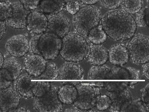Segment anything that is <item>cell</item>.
Listing matches in <instances>:
<instances>
[{
  "mask_svg": "<svg viewBox=\"0 0 149 112\" xmlns=\"http://www.w3.org/2000/svg\"><path fill=\"white\" fill-rule=\"evenodd\" d=\"M77 90V97L73 105L83 112L95 106L101 95L100 88L88 83H79L76 86Z\"/></svg>",
  "mask_w": 149,
  "mask_h": 112,
  "instance_id": "5b68a950",
  "label": "cell"
},
{
  "mask_svg": "<svg viewBox=\"0 0 149 112\" xmlns=\"http://www.w3.org/2000/svg\"><path fill=\"white\" fill-rule=\"evenodd\" d=\"M21 96L14 88L0 89V108L2 112H13L19 105Z\"/></svg>",
  "mask_w": 149,
  "mask_h": 112,
  "instance_id": "4fadbf2b",
  "label": "cell"
},
{
  "mask_svg": "<svg viewBox=\"0 0 149 112\" xmlns=\"http://www.w3.org/2000/svg\"><path fill=\"white\" fill-rule=\"evenodd\" d=\"M87 37L88 38L90 42L93 44L101 45L107 40V35L103 29L101 23L89 31Z\"/></svg>",
  "mask_w": 149,
  "mask_h": 112,
  "instance_id": "7402d4cb",
  "label": "cell"
},
{
  "mask_svg": "<svg viewBox=\"0 0 149 112\" xmlns=\"http://www.w3.org/2000/svg\"><path fill=\"white\" fill-rule=\"evenodd\" d=\"M112 104V101L108 96L101 95L96 104L95 107L99 111H105L109 109Z\"/></svg>",
  "mask_w": 149,
  "mask_h": 112,
  "instance_id": "1f68e13d",
  "label": "cell"
},
{
  "mask_svg": "<svg viewBox=\"0 0 149 112\" xmlns=\"http://www.w3.org/2000/svg\"><path fill=\"white\" fill-rule=\"evenodd\" d=\"M143 0H122L121 7L122 10L130 15L137 14L143 6Z\"/></svg>",
  "mask_w": 149,
  "mask_h": 112,
  "instance_id": "d4e9b609",
  "label": "cell"
},
{
  "mask_svg": "<svg viewBox=\"0 0 149 112\" xmlns=\"http://www.w3.org/2000/svg\"><path fill=\"white\" fill-rule=\"evenodd\" d=\"M5 46L12 56L20 58L25 56L29 51V40L24 35H15L6 41Z\"/></svg>",
  "mask_w": 149,
  "mask_h": 112,
  "instance_id": "ba28073f",
  "label": "cell"
},
{
  "mask_svg": "<svg viewBox=\"0 0 149 112\" xmlns=\"http://www.w3.org/2000/svg\"><path fill=\"white\" fill-rule=\"evenodd\" d=\"M60 87L51 85L50 90L44 95L36 97L33 102V108L39 112H61L63 104L58 97Z\"/></svg>",
  "mask_w": 149,
  "mask_h": 112,
  "instance_id": "52a82bcc",
  "label": "cell"
},
{
  "mask_svg": "<svg viewBox=\"0 0 149 112\" xmlns=\"http://www.w3.org/2000/svg\"><path fill=\"white\" fill-rule=\"evenodd\" d=\"M11 4L13 8L12 15L6 21V23L11 28L16 29L26 28L27 17L31 11L25 8L19 1L13 2Z\"/></svg>",
  "mask_w": 149,
  "mask_h": 112,
  "instance_id": "30bf717a",
  "label": "cell"
},
{
  "mask_svg": "<svg viewBox=\"0 0 149 112\" xmlns=\"http://www.w3.org/2000/svg\"><path fill=\"white\" fill-rule=\"evenodd\" d=\"M85 5H93L98 3L100 0H79Z\"/></svg>",
  "mask_w": 149,
  "mask_h": 112,
  "instance_id": "b9f144b4",
  "label": "cell"
},
{
  "mask_svg": "<svg viewBox=\"0 0 149 112\" xmlns=\"http://www.w3.org/2000/svg\"><path fill=\"white\" fill-rule=\"evenodd\" d=\"M2 112V111H1V108H0V112Z\"/></svg>",
  "mask_w": 149,
  "mask_h": 112,
  "instance_id": "816d5d0a",
  "label": "cell"
},
{
  "mask_svg": "<svg viewBox=\"0 0 149 112\" xmlns=\"http://www.w3.org/2000/svg\"><path fill=\"white\" fill-rule=\"evenodd\" d=\"M111 68L107 65H93L88 73V79L90 80L108 79Z\"/></svg>",
  "mask_w": 149,
  "mask_h": 112,
  "instance_id": "cb8c5ba5",
  "label": "cell"
},
{
  "mask_svg": "<svg viewBox=\"0 0 149 112\" xmlns=\"http://www.w3.org/2000/svg\"><path fill=\"white\" fill-rule=\"evenodd\" d=\"M26 29L34 35L46 32L48 29V18L46 15L39 11H31L27 17Z\"/></svg>",
  "mask_w": 149,
  "mask_h": 112,
  "instance_id": "8fae6325",
  "label": "cell"
},
{
  "mask_svg": "<svg viewBox=\"0 0 149 112\" xmlns=\"http://www.w3.org/2000/svg\"><path fill=\"white\" fill-rule=\"evenodd\" d=\"M58 97L63 104L68 105L73 104L77 98V89L72 85H64L58 90Z\"/></svg>",
  "mask_w": 149,
  "mask_h": 112,
  "instance_id": "44dd1931",
  "label": "cell"
},
{
  "mask_svg": "<svg viewBox=\"0 0 149 112\" xmlns=\"http://www.w3.org/2000/svg\"><path fill=\"white\" fill-rule=\"evenodd\" d=\"M101 23L107 35L116 41L131 39L137 29L134 17L121 9L110 10L102 17Z\"/></svg>",
  "mask_w": 149,
  "mask_h": 112,
  "instance_id": "6da1fadb",
  "label": "cell"
},
{
  "mask_svg": "<svg viewBox=\"0 0 149 112\" xmlns=\"http://www.w3.org/2000/svg\"><path fill=\"white\" fill-rule=\"evenodd\" d=\"M120 112H149V108L141 99H131L123 104Z\"/></svg>",
  "mask_w": 149,
  "mask_h": 112,
  "instance_id": "603a6c76",
  "label": "cell"
},
{
  "mask_svg": "<svg viewBox=\"0 0 149 112\" xmlns=\"http://www.w3.org/2000/svg\"><path fill=\"white\" fill-rule=\"evenodd\" d=\"M12 14L13 8L11 3L0 1V21H7L11 18Z\"/></svg>",
  "mask_w": 149,
  "mask_h": 112,
  "instance_id": "f546056e",
  "label": "cell"
},
{
  "mask_svg": "<svg viewBox=\"0 0 149 112\" xmlns=\"http://www.w3.org/2000/svg\"><path fill=\"white\" fill-rule=\"evenodd\" d=\"M10 0H0V1H6V2H7V1H10Z\"/></svg>",
  "mask_w": 149,
  "mask_h": 112,
  "instance_id": "f907efd6",
  "label": "cell"
},
{
  "mask_svg": "<svg viewBox=\"0 0 149 112\" xmlns=\"http://www.w3.org/2000/svg\"><path fill=\"white\" fill-rule=\"evenodd\" d=\"M128 86L129 82H104V88L108 91H120Z\"/></svg>",
  "mask_w": 149,
  "mask_h": 112,
  "instance_id": "4dcf8cb0",
  "label": "cell"
},
{
  "mask_svg": "<svg viewBox=\"0 0 149 112\" xmlns=\"http://www.w3.org/2000/svg\"><path fill=\"white\" fill-rule=\"evenodd\" d=\"M4 61V57H3V54L1 53V51H0V69L1 68V67L3 66Z\"/></svg>",
  "mask_w": 149,
  "mask_h": 112,
  "instance_id": "bcb514c9",
  "label": "cell"
},
{
  "mask_svg": "<svg viewBox=\"0 0 149 112\" xmlns=\"http://www.w3.org/2000/svg\"><path fill=\"white\" fill-rule=\"evenodd\" d=\"M59 68L53 62H47L44 72L38 78L40 79H58Z\"/></svg>",
  "mask_w": 149,
  "mask_h": 112,
  "instance_id": "484cf974",
  "label": "cell"
},
{
  "mask_svg": "<svg viewBox=\"0 0 149 112\" xmlns=\"http://www.w3.org/2000/svg\"><path fill=\"white\" fill-rule=\"evenodd\" d=\"M12 82L4 79L0 72V89H4L10 87L12 84Z\"/></svg>",
  "mask_w": 149,
  "mask_h": 112,
  "instance_id": "f35d334b",
  "label": "cell"
},
{
  "mask_svg": "<svg viewBox=\"0 0 149 112\" xmlns=\"http://www.w3.org/2000/svg\"><path fill=\"white\" fill-rule=\"evenodd\" d=\"M142 72L145 78L149 79V64L148 62L142 64Z\"/></svg>",
  "mask_w": 149,
  "mask_h": 112,
  "instance_id": "60d3db41",
  "label": "cell"
},
{
  "mask_svg": "<svg viewBox=\"0 0 149 112\" xmlns=\"http://www.w3.org/2000/svg\"><path fill=\"white\" fill-rule=\"evenodd\" d=\"M22 71L20 63L14 57H11L4 59L3 66L0 69L2 76L9 81H13L16 79Z\"/></svg>",
  "mask_w": 149,
  "mask_h": 112,
  "instance_id": "9a60e30c",
  "label": "cell"
},
{
  "mask_svg": "<svg viewBox=\"0 0 149 112\" xmlns=\"http://www.w3.org/2000/svg\"><path fill=\"white\" fill-rule=\"evenodd\" d=\"M122 0H100L101 5L108 10H115L118 8Z\"/></svg>",
  "mask_w": 149,
  "mask_h": 112,
  "instance_id": "836d02e7",
  "label": "cell"
},
{
  "mask_svg": "<svg viewBox=\"0 0 149 112\" xmlns=\"http://www.w3.org/2000/svg\"><path fill=\"white\" fill-rule=\"evenodd\" d=\"M90 46L85 38L77 33L69 32L62 39L59 54L65 61L79 63L87 58Z\"/></svg>",
  "mask_w": 149,
  "mask_h": 112,
  "instance_id": "7a4b0ae2",
  "label": "cell"
},
{
  "mask_svg": "<svg viewBox=\"0 0 149 112\" xmlns=\"http://www.w3.org/2000/svg\"><path fill=\"white\" fill-rule=\"evenodd\" d=\"M62 45V39L48 31L41 34L38 41L40 54L46 60L55 59L60 54Z\"/></svg>",
  "mask_w": 149,
  "mask_h": 112,
  "instance_id": "8992f818",
  "label": "cell"
},
{
  "mask_svg": "<svg viewBox=\"0 0 149 112\" xmlns=\"http://www.w3.org/2000/svg\"><path fill=\"white\" fill-rule=\"evenodd\" d=\"M87 58L88 62L92 65H104L108 60L107 49L102 45L93 44L90 46V51Z\"/></svg>",
  "mask_w": 149,
  "mask_h": 112,
  "instance_id": "ac0fdd59",
  "label": "cell"
},
{
  "mask_svg": "<svg viewBox=\"0 0 149 112\" xmlns=\"http://www.w3.org/2000/svg\"><path fill=\"white\" fill-rule=\"evenodd\" d=\"M130 58L132 62L142 65L149 60V38L146 35L139 33L131 38L127 46Z\"/></svg>",
  "mask_w": 149,
  "mask_h": 112,
  "instance_id": "277c9868",
  "label": "cell"
},
{
  "mask_svg": "<svg viewBox=\"0 0 149 112\" xmlns=\"http://www.w3.org/2000/svg\"><path fill=\"white\" fill-rule=\"evenodd\" d=\"M65 6L68 12L73 15L79 11L80 8L79 0H65Z\"/></svg>",
  "mask_w": 149,
  "mask_h": 112,
  "instance_id": "d6a6232c",
  "label": "cell"
},
{
  "mask_svg": "<svg viewBox=\"0 0 149 112\" xmlns=\"http://www.w3.org/2000/svg\"><path fill=\"white\" fill-rule=\"evenodd\" d=\"M40 34L35 35L29 41V51L31 54H40L38 49V41L40 37Z\"/></svg>",
  "mask_w": 149,
  "mask_h": 112,
  "instance_id": "e575fe53",
  "label": "cell"
},
{
  "mask_svg": "<svg viewBox=\"0 0 149 112\" xmlns=\"http://www.w3.org/2000/svg\"><path fill=\"white\" fill-rule=\"evenodd\" d=\"M136 14V16L135 21L137 26L142 28L149 26V6H146L144 7H142L140 11Z\"/></svg>",
  "mask_w": 149,
  "mask_h": 112,
  "instance_id": "4316f807",
  "label": "cell"
},
{
  "mask_svg": "<svg viewBox=\"0 0 149 112\" xmlns=\"http://www.w3.org/2000/svg\"><path fill=\"white\" fill-rule=\"evenodd\" d=\"M147 3H148V4L149 3V0H147Z\"/></svg>",
  "mask_w": 149,
  "mask_h": 112,
  "instance_id": "f5cc1de1",
  "label": "cell"
},
{
  "mask_svg": "<svg viewBox=\"0 0 149 112\" xmlns=\"http://www.w3.org/2000/svg\"><path fill=\"white\" fill-rule=\"evenodd\" d=\"M107 95L112 101V104L109 108L110 112H120L123 104L132 99V94L128 88L116 92L108 91Z\"/></svg>",
  "mask_w": 149,
  "mask_h": 112,
  "instance_id": "d6986e66",
  "label": "cell"
},
{
  "mask_svg": "<svg viewBox=\"0 0 149 112\" xmlns=\"http://www.w3.org/2000/svg\"><path fill=\"white\" fill-rule=\"evenodd\" d=\"M137 83V82H129V86L130 85L133 86V85H135Z\"/></svg>",
  "mask_w": 149,
  "mask_h": 112,
  "instance_id": "681fc988",
  "label": "cell"
},
{
  "mask_svg": "<svg viewBox=\"0 0 149 112\" xmlns=\"http://www.w3.org/2000/svg\"><path fill=\"white\" fill-rule=\"evenodd\" d=\"M130 74L126 68L113 65L108 75V79H130Z\"/></svg>",
  "mask_w": 149,
  "mask_h": 112,
  "instance_id": "f1b7e54d",
  "label": "cell"
},
{
  "mask_svg": "<svg viewBox=\"0 0 149 112\" xmlns=\"http://www.w3.org/2000/svg\"><path fill=\"white\" fill-rule=\"evenodd\" d=\"M47 61L39 54H26L24 59V65L26 73L35 78L39 77L44 72Z\"/></svg>",
  "mask_w": 149,
  "mask_h": 112,
  "instance_id": "7c38bea8",
  "label": "cell"
},
{
  "mask_svg": "<svg viewBox=\"0 0 149 112\" xmlns=\"http://www.w3.org/2000/svg\"><path fill=\"white\" fill-rule=\"evenodd\" d=\"M141 100L149 108V83L141 90Z\"/></svg>",
  "mask_w": 149,
  "mask_h": 112,
  "instance_id": "8d00e7d4",
  "label": "cell"
},
{
  "mask_svg": "<svg viewBox=\"0 0 149 112\" xmlns=\"http://www.w3.org/2000/svg\"><path fill=\"white\" fill-rule=\"evenodd\" d=\"M80 83H81V82H80L78 81L66 82H63V83L65 84H68L72 85L73 86H75V87Z\"/></svg>",
  "mask_w": 149,
  "mask_h": 112,
  "instance_id": "f6af8a7d",
  "label": "cell"
},
{
  "mask_svg": "<svg viewBox=\"0 0 149 112\" xmlns=\"http://www.w3.org/2000/svg\"><path fill=\"white\" fill-rule=\"evenodd\" d=\"M130 74V79L138 80L140 79L141 72L139 69H136L132 67H127L126 68Z\"/></svg>",
  "mask_w": 149,
  "mask_h": 112,
  "instance_id": "74e56055",
  "label": "cell"
},
{
  "mask_svg": "<svg viewBox=\"0 0 149 112\" xmlns=\"http://www.w3.org/2000/svg\"><path fill=\"white\" fill-rule=\"evenodd\" d=\"M51 87L50 82L36 81L31 89L33 95L36 97H42L50 90Z\"/></svg>",
  "mask_w": 149,
  "mask_h": 112,
  "instance_id": "83f0119b",
  "label": "cell"
},
{
  "mask_svg": "<svg viewBox=\"0 0 149 112\" xmlns=\"http://www.w3.org/2000/svg\"><path fill=\"white\" fill-rule=\"evenodd\" d=\"M65 6V0H41L38 8L46 15H50L61 13Z\"/></svg>",
  "mask_w": 149,
  "mask_h": 112,
  "instance_id": "ffe728a7",
  "label": "cell"
},
{
  "mask_svg": "<svg viewBox=\"0 0 149 112\" xmlns=\"http://www.w3.org/2000/svg\"><path fill=\"white\" fill-rule=\"evenodd\" d=\"M108 52V60L113 65L123 67L130 59L127 49L121 45H116L110 47Z\"/></svg>",
  "mask_w": 149,
  "mask_h": 112,
  "instance_id": "e0dca14e",
  "label": "cell"
},
{
  "mask_svg": "<svg viewBox=\"0 0 149 112\" xmlns=\"http://www.w3.org/2000/svg\"><path fill=\"white\" fill-rule=\"evenodd\" d=\"M87 112H100V111H99L97 109L96 107L95 106L91 108V109H90L88 110H87Z\"/></svg>",
  "mask_w": 149,
  "mask_h": 112,
  "instance_id": "c3c4849f",
  "label": "cell"
},
{
  "mask_svg": "<svg viewBox=\"0 0 149 112\" xmlns=\"http://www.w3.org/2000/svg\"><path fill=\"white\" fill-rule=\"evenodd\" d=\"M65 112H83V111L77 108V107L74 105V106L68 107L64 110Z\"/></svg>",
  "mask_w": 149,
  "mask_h": 112,
  "instance_id": "7bdbcfd3",
  "label": "cell"
},
{
  "mask_svg": "<svg viewBox=\"0 0 149 112\" xmlns=\"http://www.w3.org/2000/svg\"><path fill=\"white\" fill-rule=\"evenodd\" d=\"M40 1L41 0H20L25 8L29 11L37 9Z\"/></svg>",
  "mask_w": 149,
  "mask_h": 112,
  "instance_id": "d590c367",
  "label": "cell"
},
{
  "mask_svg": "<svg viewBox=\"0 0 149 112\" xmlns=\"http://www.w3.org/2000/svg\"><path fill=\"white\" fill-rule=\"evenodd\" d=\"M59 79H84V70L77 63L65 62L59 68Z\"/></svg>",
  "mask_w": 149,
  "mask_h": 112,
  "instance_id": "5bb4252c",
  "label": "cell"
},
{
  "mask_svg": "<svg viewBox=\"0 0 149 112\" xmlns=\"http://www.w3.org/2000/svg\"><path fill=\"white\" fill-rule=\"evenodd\" d=\"M28 73L23 74L14 81V89L25 98H32L34 97L31 89L36 81H31L34 79Z\"/></svg>",
  "mask_w": 149,
  "mask_h": 112,
  "instance_id": "2e32d148",
  "label": "cell"
},
{
  "mask_svg": "<svg viewBox=\"0 0 149 112\" xmlns=\"http://www.w3.org/2000/svg\"><path fill=\"white\" fill-rule=\"evenodd\" d=\"M101 12L93 5H85L73 15L72 22L77 33L84 38L101 22Z\"/></svg>",
  "mask_w": 149,
  "mask_h": 112,
  "instance_id": "3957f363",
  "label": "cell"
},
{
  "mask_svg": "<svg viewBox=\"0 0 149 112\" xmlns=\"http://www.w3.org/2000/svg\"><path fill=\"white\" fill-rule=\"evenodd\" d=\"M48 29L46 31L52 32L63 39L70 32L71 24L69 19L61 13L48 15Z\"/></svg>",
  "mask_w": 149,
  "mask_h": 112,
  "instance_id": "9c48e42d",
  "label": "cell"
},
{
  "mask_svg": "<svg viewBox=\"0 0 149 112\" xmlns=\"http://www.w3.org/2000/svg\"><path fill=\"white\" fill-rule=\"evenodd\" d=\"M88 83L89 84L95 86L97 87L100 88L104 87V82H91Z\"/></svg>",
  "mask_w": 149,
  "mask_h": 112,
  "instance_id": "ee69618b",
  "label": "cell"
},
{
  "mask_svg": "<svg viewBox=\"0 0 149 112\" xmlns=\"http://www.w3.org/2000/svg\"><path fill=\"white\" fill-rule=\"evenodd\" d=\"M26 111H27V110L24 107H20V108L17 107L14 110L13 112H26Z\"/></svg>",
  "mask_w": 149,
  "mask_h": 112,
  "instance_id": "7dc6e473",
  "label": "cell"
},
{
  "mask_svg": "<svg viewBox=\"0 0 149 112\" xmlns=\"http://www.w3.org/2000/svg\"><path fill=\"white\" fill-rule=\"evenodd\" d=\"M6 21H0V40L6 34Z\"/></svg>",
  "mask_w": 149,
  "mask_h": 112,
  "instance_id": "ab89813d",
  "label": "cell"
}]
</instances>
